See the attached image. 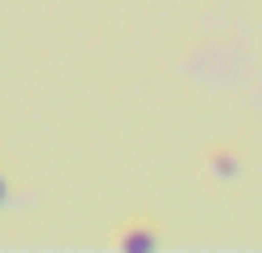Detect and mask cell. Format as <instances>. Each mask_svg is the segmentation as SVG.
Here are the masks:
<instances>
[{
	"mask_svg": "<svg viewBox=\"0 0 262 253\" xmlns=\"http://www.w3.org/2000/svg\"><path fill=\"white\" fill-rule=\"evenodd\" d=\"M5 197H9V185H5V176H0V202H5Z\"/></svg>",
	"mask_w": 262,
	"mask_h": 253,
	"instance_id": "cell-2",
	"label": "cell"
},
{
	"mask_svg": "<svg viewBox=\"0 0 262 253\" xmlns=\"http://www.w3.org/2000/svg\"><path fill=\"white\" fill-rule=\"evenodd\" d=\"M146 245H150V236H142V232L129 236V249H146Z\"/></svg>",
	"mask_w": 262,
	"mask_h": 253,
	"instance_id": "cell-1",
	"label": "cell"
}]
</instances>
